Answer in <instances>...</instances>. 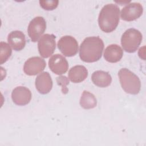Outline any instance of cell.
<instances>
[{
	"mask_svg": "<svg viewBox=\"0 0 146 146\" xmlns=\"http://www.w3.org/2000/svg\"><path fill=\"white\" fill-rule=\"evenodd\" d=\"M143 39L141 33L137 29L127 30L121 38V44L124 50L129 53L135 52L140 46Z\"/></svg>",
	"mask_w": 146,
	"mask_h": 146,
	"instance_id": "obj_4",
	"label": "cell"
},
{
	"mask_svg": "<svg viewBox=\"0 0 146 146\" xmlns=\"http://www.w3.org/2000/svg\"><path fill=\"white\" fill-rule=\"evenodd\" d=\"M58 47L66 56L75 55L78 51V43L76 39L70 35L62 36L58 42Z\"/></svg>",
	"mask_w": 146,
	"mask_h": 146,
	"instance_id": "obj_7",
	"label": "cell"
},
{
	"mask_svg": "<svg viewBox=\"0 0 146 146\" xmlns=\"http://www.w3.org/2000/svg\"><path fill=\"white\" fill-rule=\"evenodd\" d=\"M55 36L54 34H46L41 36L38 43V48L41 56L47 58L54 52L56 47Z\"/></svg>",
	"mask_w": 146,
	"mask_h": 146,
	"instance_id": "obj_5",
	"label": "cell"
},
{
	"mask_svg": "<svg viewBox=\"0 0 146 146\" xmlns=\"http://www.w3.org/2000/svg\"><path fill=\"white\" fill-rule=\"evenodd\" d=\"M68 76L72 83H80L84 81L87 77L88 71L84 66L76 65L70 68Z\"/></svg>",
	"mask_w": 146,
	"mask_h": 146,
	"instance_id": "obj_16",
	"label": "cell"
},
{
	"mask_svg": "<svg viewBox=\"0 0 146 146\" xmlns=\"http://www.w3.org/2000/svg\"><path fill=\"white\" fill-rule=\"evenodd\" d=\"M119 20V7L116 4L109 3L101 9L98 17V24L103 31L108 33L116 29Z\"/></svg>",
	"mask_w": 146,
	"mask_h": 146,
	"instance_id": "obj_2",
	"label": "cell"
},
{
	"mask_svg": "<svg viewBox=\"0 0 146 146\" xmlns=\"http://www.w3.org/2000/svg\"><path fill=\"white\" fill-rule=\"evenodd\" d=\"M91 80L93 83L96 86L104 88L111 84L112 77L108 72L102 70H97L92 73Z\"/></svg>",
	"mask_w": 146,
	"mask_h": 146,
	"instance_id": "obj_15",
	"label": "cell"
},
{
	"mask_svg": "<svg viewBox=\"0 0 146 146\" xmlns=\"http://www.w3.org/2000/svg\"><path fill=\"white\" fill-rule=\"evenodd\" d=\"M118 76L121 86L125 92L132 95L139 94L141 82L136 74L126 68H123L119 71Z\"/></svg>",
	"mask_w": 146,
	"mask_h": 146,
	"instance_id": "obj_3",
	"label": "cell"
},
{
	"mask_svg": "<svg viewBox=\"0 0 146 146\" xmlns=\"http://www.w3.org/2000/svg\"><path fill=\"white\" fill-rule=\"evenodd\" d=\"M103 49V41L99 36L87 37L80 46V58L84 62H95L101 58Z\"/></svg>",
	"mask_w": 146,
	"mask_h": 146,
	"instance_id": "obj_1",
	"label": "cell"
},
{
	"mask_svg": "<svg viewBox=\"0 0 146 146\" xmlns=\"http://www.w3.org/2000/svg\"><path fill=\"white\" fill-rule=\"evenodd\" d=\"M50 70L55 74L62 75L66 72L68 68V63L66 59L60 54H56L51 56L48 60Z\"/></svg>",
	"mask_w": 146,
	"mask_h": 146,
	"instance_id": "obj_10",
	"label": "cell"
},
{
	"mask_svg": "<svg viewBox=\"0 0 146 146\" xmlns=\"http://www.w3.org/2000/svg\"><path fill=\"white\" fill-rule=\"evenodd\" d=\"M0 45H1L0 63L2 64L5 63L10 57L12 53V50L9 44H7L6 42H1Z\"/></svg>",
	"mask_w": 146,
	"mask_h": 146,
	"instance_id": "obj_18",
	"label": "cell"
},
{
	"mask_svg": "<svg viewBox=\"0 0 146 146\" xmlns=\"http://www.w3.org/2000/svg\"><path fill=\"white\" fill-rule=\"evenodd\" d=\"M58 1H39L40 7L48 11L55 9L58 5Z\"/></svg>",
	"mask_w": 146,
	"mask_h": 146,
	"instance_id": "obj_19",
	"label": "cell"
},
{
	"mask_svg": "<svg viewBox=\"0 0 146 146\" xmlns=\"http://www.w3.org/2000/svg\"><path fill=\"white\" fill-rule=\"evenodd\" d=\"M123 55V50L116 44L108 46L104 52V58L108 62L116 63L120 60Z\"/></svg>",
	"mask_w": 146,
	"mask_h": 146,
	"instance_id": "obj_14",
	"label": "cell"
},
{
	"mask_svg": "<svg viewBox=\"0 0 146 146\" xmlns=\"http://www.w3.org/2000/svg\"><path fill=\"white\" fill-rule=\"evenodd\" d=\"M46 29V22L42 17H36L33 18L28 26V35L33 42L38 40L39 38L44 33Z\"/></svg>",
	"mask_w": 146,
	"mask_h": 146,
	"instance_id": "obj_6",
	"label": "cell"
},
{
	"mask_svg": "<svg viewBox=\"0 0 146 146\" xmlns=\"http://www.w3.org/2000/svg\"><path fill=\"white\" fill-rule=\"evenodd\" d=\"M56 81H57L58 85H60L62 86V90L63 91V93H64V94L67 93L68 91V89H67L66 86L68 84H69V80H68V78L65 76H60L57 77Z\"/></svg>",
	"mask_w": 146,
	"mask_h": 146,
	"instance_id": "obj_20",
	"label": "cell"
},
{
	"mask_svg": "<svg viewBox=\"0 0 146 146\" xmlns=\"http://www.w3.org/2000/svg\"><path fill=\"white\" fill-rule=\"evenodd\" d=\"M145 46L143 47V50L141 52V50L139 49V52H138V54H139V56H140V58L141 59H143V60H145Z\"/></svg>",
	"mask_w": 146,
	"mask_h": 146,
	"instance_id": "obj_21",
	"label": "cell"
},
{
	"mask_svg": "<svg viewBox=\"0 0 146 146\" xmlns=\"http://www.w3.org/2000/svg\"><path fill=\"white\" fill-rule=\"evenodd\" d=\"M143 7L138 2L127 4L121 11V18L125 21H132L139 18L143 14Z\"/></svg>",
	"mask_w": 146,
	"mask_h": 146,
	"instance_id": "obj_9",
	"label": "cell"
},
{
	"mask_svg": "<svg viewBox=\"0 0 146 146\" xmlns=\"http://www.w3.org/2000/svg\"><path fill=\"white\" fill-rule=\"evenodd\" d=\"M13 102L18 106H25L30 103L31 99V92L27 87L18 86L11 92Z\"/></svg>",
	"mask_w": 146,
	"mask_h": 146,
	"instance_id": "obj_11",
	"label": "cell"
},
{
	"mask_svg": "<svg viewBox=\"0 0 146 146\" xmlns=\"http://www.w3.org/2000/svg\"><path fill=\"white\" fill-rule=\"evenodd\" d=\"M97 100L95 95L87 91H84L80 99V105L84 109H91L96 106Z\"/></svg>",
	"mask_w": 146,
	"mask_h": 146,
	"instance_id": "obj_17",
	"label": "cell"
},
{
	"mask_svg": "<svg viewBox=\"0 0 146 146\" xmlns=\"http://www.w3.org/2000/svg\"><path fill=\"white\" fill-rule=\"evenodd\" d=\"M46 66V63L43 58L33 56L29 58L25 62L23 71L27 75H35L43 71Z\"/></svg>",
	"mask_w": 146,
	"mask_h": 146,
	"instance_id": "obj_8",
	"label": "cell"
},
{
	"mask_svg": "<svg viewBox=\"0 0 146 146\" xmlns=\"http://www.w3.org/2000/svg\"><path fill=\"white\" fill-rule=\"evenodd\" d=\"M7 41L14 50L21 51L26 45L25 35L21 31H13L8 35Z\"/></svg>",
	"mask_w": 146,
	"mask_h": 146,
	"instance_id": "obj_13",
	"label": "cell"
},
{
	"mask_svg": "<svg viewBox=\"0 0 146 146\" xmlns=\"http://www.w3.org/2000/svg\"><path fill=\"white\" fill-rule=\"evenodd\" d=\"M35 87L41 94H48L52 88V80L48 72H43L35 79Z\"/></svg>",
	"mask_w": 146,
	"mask_h": 146,
	"instance_id": "obj_12",
	"label": "cell"
}]
</instances>
